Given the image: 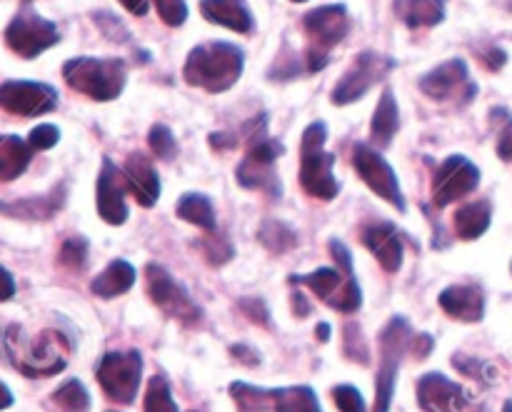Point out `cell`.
<instances>
[{"mask_svg":"<svg viewBox=\"0 0 512 412\" xmlns=\"http://www.w3.org/2000/svg\"><path fill=\"white\" fill-rule=\"evenodd\" d=\"M245 70V53L235 43L208 40L195 45L183 65V80L190 88L205 93H225L240 80Z\"/></svg>","mask_w":512,"mask_h":412,"instance_id":"obj_1","label":"cell"},{"mask_svg":"<svg viewBox=\"0 0 512 412\" xmlns=\"http://www.w3.org/2000/svg\"><path fill=\"white\" fill-rule=\"evenodd\" d=\"M5 348L10 363L28 378H50L70 360V340L60 330H40L35 338H25L23 330L10 328Z\"/></svg>","mask_w":512,"mask_h":412,"instance_id":"obj_2","label":"cell"},{"mask_svg":"<svg viewBox=\"0 0 512 412\" xmlns=\"http://www.w3.org/2000/svg\"><path fill=\"white\" fill-rule=\"evenodd\" d=\"M63 78L75 93L95 103H110L125 90L128 65L123 58H70L63 65Z\"/></svg>","mask_w":512,"mask_h":412,"instance_id":"obj_3","label":"cell"},{"mask_svg":"<svg viewBox=\"0 0 512 412\" xmlns=\"http://www.w3.org/2000/svg\"><path fill=\"white\" fill-rule=\"evenodd\" d=\"M328 140V125L315 120L303 130L300 140V185L310 198L333 200L338 198L340 183L333 175L335 155L325 150Z\"/></svg>","mask_w":512,"mask_h":412,"instance_id":"obj_4","label":"cell"},{"mask_svg":"<svg viewBox=\"0 0 512 412\" xmlns=\"http://www.w3.org/2000/svg\"><path fill=\"white\" fill-rule=\"evenodd\" d=\"M230 398H233L238 412H323L318 395L305 385L258 388V385L238 380V383L230 385Z\"/></svg>","mask_w":512,"mask_h":412,"instance_id":"obj_5","label":"cell"},{"mask_svg":"<svg viewBox=\"0 0 512 412\" xmlns=\"http://www.w3.org/2000/svg\"><path fill=\"white\" fill-rule=\"evenodd\" d=\"M378 340H380V368H378V378H375V412H390L400 360H403L405 350H410L413 330H410L408 320L395 315V318H390L388 325L380 330Z\"/></svg>","mask_w":512,"mask_h":412,"instance_id":"obj_6","label":"cell"},{"mask_svg":"<svg viewBox=\"0 0 512 412\" xmlns=\"http://www.w3.org/2000/svg\"><path fill=\"white\" fill-rule=\"evenodd\" d=\"M395 68H398V60L390 58V55L378 53V50H363V53L355 55L350 68L340 75L333 93H330V100H333V105L355 103V100L365 98L380 80L388 78Z\"/></svg>","mask_w":512,"mask_h":412,"instance_id":"obj_7","label":"cell"},{"mask_svg":"<svg viewBox=\"0 0 512 412\" xmlns=\"http://www.w3.org/2000/svg\"><path fill=\"white\" fill-rule=\"evenodd\" d=\"M145 290H148V298L163 310L168 318L178 320L185 328H195L203 320V310L195 305V300L190 298L188 290L158 263L145 265Z\"/></svg>","mask_w":512,"mask_h":412,"instance_id":"obj_8","label":"cell"},{"mask_svg":"<svg viewBox=\"0 0 512 412\" xmlns=\"http://www.w3.org/2000/svg\"><path fill=\"white\" fill-rule=\"evenodd\" d=\"M95 378L113 403L130 405L138 395L140 378H143V355L138 350L105 353L95 370Z\"/></svg>","mask_w":512,"mask_h":412,"instance_id":"obj_9","label":"cell"},{"mask_svg":"<svg viewBox=\"0 0 512 412\" xmlns=\"http://www.w3.org/2000/svg\"><path fill=\"white\" fill-rule=\"evenodd\" d=\"M290 283L310 288L315 298L323 300L328 308L338 310V313H358L360 305H363L360 285L355 283L353 275L343 273L338 268H320L308 275H293Z\"/></svg>","mask_w":512,"mask_h":412,"instance_id":"obj_10","label":"cell"},{"mask_svg":"<svg viewBox=\"0 0 512 412\" xmlns=\"http://www.w3.org/2000/svg\"><path fill=\"white\" fill-rule=\"evenodd\" d=\"M3 38H5V45H8L13 53L25 60L38 58V55H43L45 50H50L53 45L60 43L58 25L30 8L20 10V13L10 20Z\"/></svg>","mask_w":512,"mask_h":412,"instance_id":"obj_11","label":"cell"},{"mask_svg":"<svg viewBox=\"0 0 512 412\" xmlns=\"http://www.w3.org/2000/svg\"><path fill=\"white\" fill-rule=\"evenodd\" d=\"M58 108V90L38 80H5L0 83V110L20 118H38Z\"/></svg>","mask_w":512,"mask_h":412,"instance_id":"obj_12","label":"cell"},{"mask_svg":"<svg viewBox=\"0 0 512 412\" xmlns=\"http://www.w3.org/2000/svg\"><path fill=\"white\" fill-rule=\"evenodd\" d=\"M353 165L358 170V175L363 178V183L373 190L378 198H383L385 203L393 205L395 210L405 213V198L403 190H400L398 175L390 168L388 160L378 153L370 145L358 143L353 148Z\"/></svg>","mask_w":512,"mask_h":412,"instance_id":"obj_13","label":"cell"},{"mask_svg":"<svg viewBox=\"0 0 512 412\" xmlns=\"http://www.w3.org/2000/svg\"><path fill=\"white\" fill-rule=\"evenodd\" d=\"M420 90H423L428 98L440 100H460V103H470V100L478 95V85L470 80L468 63L460 58H450L445 63L435 65L430 73H425L420 78Z\"/></svg>","mask_w":512,"mask_h":412,"instance_id":"obj_14","label":"cell"},{"mask_svg":"<svg viewBox=\"0 0 512 412\" xmlns=\"http://www.w3.org/2000/svg\"><path fill=\"white\" fill-rule=\"evenodd\" d=\"M480 185L478 165L470 163L465 155H450L443 160L433 175V205L448 208L455 200L465 198Z\"/></svg>","mask_w":512,"mask_h":412,"instance_id":"obj_15","label":"cell"},{"mask_svg":"<svg viewBox=\"0 0 512 412\" xmlns=\"http://www.w3.org/2000/svg\"><path fill=\"white\" fill-rule=\"evenodd\" d=\"M303 30L308 35V48L330 55L335 45L343 43L350 33V15L343 3L320 5L303 15Z\"/></svg>","mask_w":512,"mask_h":412,"instance_id":"obj_16","label":"cell"},{"mask_svg":"<svg viewBox=\"0 0 512 412\" xmlns=\"http://www.w3.org/2000/svg\"><path fill=\"white\" fill-rule=\"evenodd\" d=\"M125 193H130L125 173L113 163V160L103 158L98 185H95V203H98V215L108 225H123L125 220H128Z\"/></svg>","mask_w":512,"mask_h":412,"instance_id":"obj_17","label":"cell"},{"mask_svg":"<svg viewBox=\"0 0 512 412\" xmlns=\"http://www.w3.org/2000/svg\"><path fill=\"white\" fill-rule=\"evenodd\" d=\"M468 400V390L443 373H428L418 380V403L425 412H463Z\"/></svg>","mask_w":512,"mask_h":412,"instance_id":"obj_18","label":"cell"},{"mask_svg":"<svg viewBox=\"0 0 512 412\" xmlns=\"http://www.w3.org/2000/svg\"><path fill=\"white\" fill-rule=\"evenodd\" d=\"M363 245L375 255V260L388 273H398L400 265H403L405 248L403 238H400V230H395V225L373 223L368 228H363Z\"/></svg>","mask_w":512,"mask_h":412,"instance_id":"obj_19","label":"cell"},{"mask_svg":"<svg viewBox=\"0 0 512 412\" xmlns=\"http://www.w3.org/2000/svg\"><path fill=\"white\" fill-rule=\"evenodd\" d=\"M440 308L460 323H480L485 318V295L478 285H450L440 293Z\"/></svg>","mask_w":512,"mask_h":412,"instance_id":"obj_20","label":"cell"},{"mask_svg":"<svg viewBox=\"0 0 512 412\" xmlns=\"http://www.w3.org/2000/svg\"><path fill=\"white\" fill-rule=\"evenodd\" d=\"M200 13L208 23L223 25L233 33H253L255 18L248 0H200Z\"/></svg>","mask_w":512,"mask_h":412,"instance_id":"obj_21","label":"cell"},{"mask_svg":"<svg viewBox=\"0 0 512 412\" xmlns=\"http://www.w3.org/2000/svg\"><path fill=\"white\" fill-rule=\"evenodd\" d=\"M123 173H125V180H128L130 195L138 200V205H143V208H153L160 198V178L158 173H155L153 163H150L145 155L133 153L128 155V160H125Z\"/></svg>","mask_w":512,"mask_h":412,"instance_id":"obj_22","label":"cell"},{"mask_svg":"<svg viewBox=\"0 0 512 412\" xmlns=\"http://www.w3.org/2000/svg\"><path fill=\"white\" fill-rule=\"evenodd\" d=\"M400 128V110H398V100H395L393 90L385 88L380 93L378 105H375L373 120H370V140L378 148H388L393 143L395 133Z\"/></svg>","mask_w":512,"mask_h":412,"instance_id":"obj_23","label":"cell"},{"mask_svg":"<svg viewBox=\"0 0 512 412\" xmlns=\"http://www.w3.org/2000/svg\"><path fill=\"white\" fill-rule=\"evenodd\" d=\"M235 178H238L243 188L260 190V193H268L270 198L280 200V195H283V185H280V178L273 165L258 163V160L248 158V155H245L243 163L235 170Z\"/></svg>","mask_w":512,"mask_h":412,"instance_id":"obj_24","label":"cell"},{"mask_svg":"<svg viewBox=\"0 0 512 412\" xmlns=\"http://www.w3.org/2000/svg\"><path fill=\"white\" fill-rule=\"evenodd\" d=\"M33 160V148L18 135H0V183L20 178Z\"/></svg>","mask_w":512,"mask_h":412,"instance_id":"obj_25","label":"cell"},{"mask_svg":"<svg viewBox=\"0 0 512 412\" xmlns=\"http://www.w3.org/2000/svg\"><path fill=\"white\" fill-rule=\"evenodd\" d=\"M395 13L408 28H433L445 20V0H398Z\"/></svg>","mask_w":512,"mask_h":412,"instance_id":"obj_26","label":"cell"},{"mask_svg":"<svg viewBox=\"0 0 512 412\" xmlns=\"http://www.w3.org/2000/svg\"><path fill=\"white\" fill-rule=\"evenodd\" d=\"M490 223H493V205L488 200H475L455 213V235L460 240H478L488 233Z\"/></svg>","mask_w":512,"mask_h":412,"instance_id":"obj_27","label":"cell"},{"mask_svg":"<svg viewBox=\"0 0 512 412\" xmlns=\"http://www.w3.org/2000/svg\"><path fill=\"white\" fill-rule=\"evenodd\" d=\"M135 268L125 260H113L98 278L90 283V290L98 298H118V295H125L135 285Z\"/></svg>","mask_w":512,"mask_h":412,"instance_id":"obj_28","label":"cell"},{"mask_svg":"<svg viewBox=\"0 0 512 412\" xmlns=\"http://www.w3.org/2000/svg\"><path fill=\"white\" fill-rule=\"evenodd\" d=\"M175 213H178L180 220H185V223L205 230V233H215V230H218L213 203H210L208 195H203V193H185L183 198H180Z\"/></svg>","mask_w":512,"mask_h":412,"instance_id":"obj_29","label":"cell"},{"mask_svg":"<svg viewBox=\"0 0 512 412\" xmlns=\"http://www.w3.org/2000/svg\"><path fill=\"white\" fill-rule=\"evenodd\" d=\"M63 200H65V190L58 188L53 190L50 195L45 198H33V200H20V203H0V210L5 215H20V218H53L60 208H63Z\"/></svg>","mask_w":512,"mask_h":412,"instance_id":"obj_30","label":"cell"},{"mask_svg":"<svg viewBox=\"0 0 512 412\" xmlns=\"http://www.w3.org/2000/svg\"><path fill=\"white\" fill-rule=\"evenodd\" d=\"M258 240L263 243L265 250L275 255H283L298 245V233L290 225L280 223V220H265L258 230Z\"/></svg>","mask_w":512,"mask_h":412,"instance_id":"obj_31","label":"cell"},{"mask_svg":"<svg viewBox=\"0 0 512 412\" xmlns=\"http://www.w3.org/2000/svg\"><path fill=\"white\" fill-rule=\"evenodd\" d=\"M53 403L58 405L60 412H88L90 395L80 380H68L53 393Z\"/></svg>","mask_w":512,"mask_h":412,"instance_id":"obj_32","label":"cell"},{"mask_svg":"<svg viewBox=\"0 0 512 412\" xmlns=\"http://www.w3.org/2000/svg\"><path fill=\"white\" fill-rule=\"evenodd\" d=\"M145 412H180L175 405L170 385L163 375L150 378L148 390H145Z\"/></svg>","mask_w":512,"mask_h":412,"instance_id":"obj_33","label":"cell"},{"mask_svg":"<svg viewBox=\"0 0 512 412\" xmlns=\"http://www.w3.org/2000/svg\"><path fill=\"white\" fill-rule=\"evenodd\" d=\"M303 70H305V60L300 58L295 50H290L288 45H283V53H280L278 58H275V63L270 65L268 78L270 80H293V78H298Z\"/></svg>","mask_w":512,"mask_h":412,"instance_id":"obj_34","label":"cell"},{"mask_svg":"<svg viewBox=\"0 0 512 412\" xmlns=\"http://www.w3.org/2000/svg\"><path fill=\"white\" fill-rule=\"evenodd\" d=\"M148 145L158 160H173L175 155H178V143H175L173 130L163 123H155L153 128H150Z\"/></svg>","mask_w":512,"mask_h":412,"instance_id":"obj_35","label":"cell"},{"mask_svg":"<svg viewBox=\"0 0 512 412\" xmlns=\"http://www.w3.org/2000/svg\"><path fill=\"white\" fill-rule=\"evenodd\" d=\"M343 350L353 363L360 365H368L370 363V350L365 345L363 333H360V325L350 323L345 325V333H343Z\"/></svg>","mask_w":512,"mask_h":412,"instance_id":"obj_36","label":"cell"},{"mask_svg":"<svg viewBox=\"0 0 512 412\" xmlns=\"http://www.w3.org/2000/svg\"><path fill=\"white\" fill-rule=\"evenodd\" d=\"M58 260L63 268L68 270H80L88 260V240L85 238H68L60 245Z\"/></svg>","mask_w":512,"mask_h":412,"instance_id":"obj_37","label":"cell"},{"mask_svg":"<svg viewBox=\"0 0 512 412\" xmlns=\"http://www.w3.org/2000/svg\"><path fill=\"white\" fill-rule=\"evenodd\" d=\"M153 5L155 10H158L160 20H163L165 25H170V28H180L190 15L185 0H153Z\"/></svg>","mask_w":512,"mask_h":412,"instance_id":"obj_38","label":"cell"},{"mask_svg":"<svg viewBox=\"0 0 512 412\" xmlns=\"http://www.w3.org/2000/svg\"><path fill=\"white\" fill-rule=\"evenodd\" d=\"M200 248H203V255L210 260V265H225L233 258V248H230L228 240L218 233H208V238L200 243Z\"/></svg>","mask_w":512,"mask_h":412,"instance_id":"obj_39","label":"cell"},{"mask_svg":"<svg viewBox=\"0 0 512 412\" xmlns=\"http://www.w3.org/2000/svg\"><path fill=\"white\" fill-rule=\"evenodd\" d=\"M490 118L498 120V155L503 160H512V113L505 108H495Z\"/></svg>","mask_w":512,"mask_h":412,"instance_id":"obj_40","label":"cell"},{"mask_svg":"<svg viewBox=\"0 0 512 412\" xmlns=\"http://www.w3.org/2000/svg\"><path fill=\"white\" fill-rule=\"evenodd\" d=\"M333 403L338 405L340 412H368L365 410L363 395L353 385H338V388H333Z\"/></svg>","mask_w":512,"mask_h":412,"instance_id":"obj_41","label":"cell"},{"mask_svg":"<svg viewBox=\"0 0 512 412\" xmlns=\"http://www.w3.org/2000/svg\"><path fill=\"white\" fill-rule=\"evenodd\" d=\"M453 365L458 370H463L465 375H470V378L483 380V383H493V380H495L493 370H490L488 365L480 363V360H475V358H465V355H453Z\"/></svg>","mask_w":512,"mask_h":412,"instance_id":"obj_42","label":"cell"},{"mask_svg":"<svg viewBox=\"0 0 512 412\" xmlns=\"http://www.w3.org/2000/svg\"><path fill=\"white\" fill-rule=\"evenodd\" d=\"M60 140V130L55 125H38V128L30 130L28 135V145L33 150H50L53 145H58Z\"/></svg>","mask_w":512,"mask_h":412,"instance_id":"obj_43","label":"cell"},{"mask_svg":"<svg viewBox=\"0 0 512 412\" xmlns=\"http://www.w3.org/2000/svg\"><path fill=\"white\" fill-rule=\"evenodd\" d=\"M240 310H243L245 318L253 320L255 325H263V328H268L270 325V310H268V305H265L263 298L240 300Z\"/></svg>","mask_w":512,"mask_h":412,"instance_id":"obj_44","label":"cell"},{"mask_svg":"<svg viewBox=\"0 0 512 412\" xmlns=\"http://www.w3.org/2000/svg\"><path fill=\"white\" fill-rule=\"evenodd\" d=\"M95 23L103 28V33L108 35L113 43H125V38H130L128 28H125L123 23H120V18H113L110 13H95Z\"/></svg>","mask_w":512,"mask_h":412,"instance_id":"obj_45","label":"cell"},{"mask_svg":"<svg viewBox=\"0 0 512 412\" xmlns=\"http://www.w3.org/2000/svg\"><path fill=\"white\" fill-rule=\"evenodd\" d=\"M328 248H330V255H333L335 265H338V270H343V273L353 275V258H350L348 248H345V245L340 243V240H335V238L330 240Z\"/></svg>","mask_w":512,"mask_h":412,"instance_id":"obj_46","label":"cell"},{"mask_svg":"<svg viewBox=\"0 0 512 412\" xmlns=\"http://www.w3.org/2000/svg\"><path fill=\"white\" fill-rule=\"evenodd\" d=\"M480 60H483L485 68L493 70V73H498V70L508 63V53H505L503 48H498V45H490L485 53H480Z\"/></svg>","mask_w":512,"mask_h":412,"instance_id":"obj_47","label":"cell"},{"mask_svg":"<svg viewBox=\"0 0 512 412\" xmlns=\"http://www.w3.org/2000/svg\"><path fill=\"white\" fill-rule=\"evenodd\" d=\"M230 358L248 365V368H255V365L260 363V355L255 353L253 348H248V345H233V348H230Z\"/></svg>","mask_w":512,"mask_h":412,"instance_id":"obj_48","label":"cell"},{"mask_svg":"<svg viewBox=\"0 0 512 412\" xmlns=\"http://www.w3.org/2000/svg\"><path fill=\"white\" fill-rule=\"evenodd\" d=\"M410 350H413L415 358L425 360L430 355V350H433V338L428 333H418V338L410 340Z\"/></svg>","mask_w":512,"mask_h":412,"instance_id":"obj_49","label":"cell"},{"mask_svg":"<svg viewBox=\"0 0 512 412\" xmlns=\"http://www.w3.org/2000/svg\"><path fill=\"white\" fill-rule=\"evenodd\" d=\"M15 295V283H13V275L8 273L5 268H0V303L10 300Z\"/></svg>","mask_w":512,"mask_h":412,"instance_id":"obj_50","label":"cell"},{"mask_svg":"<svg viewBox=\"0 0 512 412\" xmlns=\"http://www.w3.org/2000/svg\"><path fill=\"white\" fill-rule=\"evenodd\" d=\"M120 5H123V8L128 10L130 15H145V13H148V0H120Z\"/></svg>","mask_w":512,"mask_h":412,"instance_id":"obj_51","label":"cell"},{"mask_svg":"<svg viewBox=\"0 0 512 412\" xmlns=\"http://www.w3.org/2000/svg\"><path fill=\"white\" fill-rule=\"evenodd\" d=\"M293 308H295V315H300V318H305V315L310 313V305L305 303L303 293H293Z\"/></svg>","mask_w":512,"mask_h":412,"instance_id":"obj_52","label":"cell"},{"mask_svg":"<svg viewBox=\"0 0 512 412\" xmlns=\"http://www.w3.org/2000/svg\"><path fill=\"white\" fill-rule=\"evenodd\" d=\"M10 405H13V395H10V390L0 383V410L10 408Z\"/></svg>","mask_w":512,"mask_h":412,"instance_id":"obj_53","label":"cell"},{"mask_svg":"<svg viewBox=\"0 0 512 412\" xmlns=\"http://www.w3.org/2000/svg\"><path fill=\"white\" fill-rule=\"evenodd\" d=\"M315 338H318L320 343H328V340H330V325L328 323H320L318 328H315Z\"/></svg>","mask_w":512,"mask_h":412,"instance_id":"obj_54","label":"cell"},{"mask_svg":"<svg viewBox=\"0 0 512 412\" xmlns=\"http://www.w3.org/2000/svg\"><path fill=\"white\" fill-rule=\"evenodd\" d=\"M505 412H512V403H505Z\"/></svg>","mask_w":512,"mask_h":412,"instance_id":"obj_55","label":"cell"},{"mask_svg":"<svg viewBox=\"0 0 512 412\" xmlns=\"http://www.w3.org/2000/svg\"><path fill=\"white\" fill-rule=\"evenodd\" d=\"M293 3H305V0H293Z\"/></svg>","mask_w":512,"mask_h":412,"instance_id":"obj_56","label":"cell"}]
</instances>
